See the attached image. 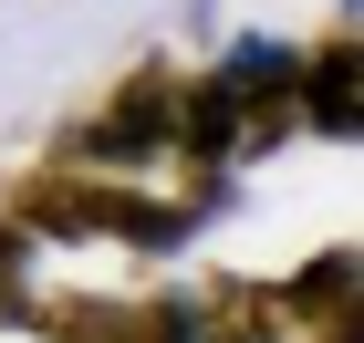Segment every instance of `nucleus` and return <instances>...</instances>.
<instances>
[{
  "label": "nucleus",
  "instance_id": "obj_8",
  "mask_svg": "<svg viewBox=\"0 0 364 343\" xmlns=\"http://www.w3.org/2000/svg\"><path fill=\"white\" fill-rule=\"evenodd\" d=\"M312 333H323V343H364V333H354V312H333V322H312Z\"/></svg>",
  "mask_w": 364,
  "mask_h": 343
},
{
  "label": "nucleus",
  "instance_id": "obj_7",
  "mask_svg": "<svg viewBox=\"0 0 364 343\" xmlns=\"http://www.w3.org/2000/svg\"><path fill=\"white\" fill-rule=\"evenodd\" d=\"M114 343H198V312L177 291H146V302H114Z\"/></svg>",
  "mask_w": 364,
  "mask_h": 343
},
{
  "label": "nucleus",
  "instance_id": "obj_5",
  "mask_svg": "<svg viewBox=\"0 0 364 343\" xmlns=\"http://www.w3.org/2000/svg\"><path fill=\"white\" fill-rule=\"evenodd\" d=\"M271 302H281V333H312V322L354 312V250H312L291 281H271Z\"/></svg>",
  "mask_w": 364,
  "mask_h": 343
},
{
  "label": "nucleus",
  "instance_id": "obj_1",
  "mask_svg": "<svg viewBox=\"0 0 364 343\" xmlns=\"http://www.w3.org/2000/svg\"><path fill=\"white\" fill-rule=\"evenodd\" d=\"M11 219L21 229H53V239H136V250H177L188 239V208L146 198V187H125V177H31L21 198H11Z\"/></svg>",
  "mask_w": 364,
  "mask_h": 343
},
{
  "label": "nucleus",
  "instance_id": "obj_6",
  "mask_svg": "<svg viewBox=\"0 0 364 343\" xmlns=\"http://www.w3.org/2000/svg\"><path fill=\"white\" fill-rule=\"evenodd\" d=\"M198 333L281 343V302H271V281H208V302H198Z\"/></svg>",
  "mask_w": 364,
  "mask_h": 343
},
{
  "label": "nucleus",
  "instance_id": "obj_2",
  "mask_svg": "<svg viewBox=\"0 0 364 343\" xmlns=\"http://www.w3.org/2000/svg\"><path fill=\"white\" fill-rule=\"evenodd\" d=\"M167 94H177V84H167V62H146L136 84H114L105 104L63 136V156H73V167H146V156L167 146Z\"/></svg>",
  "mask_w": 364,
  "mask_h": 343
},
{
  "label": "nucleus",
  "instance_id": "obj_3",
  "mask_svg": "<svg viewBox=\"0 0 364 343\" xmlns=\"http://www.w3.org/2000/svg\"><path fill=\"white\" fill-rule=\"evenodd\" d=\"M167 146L188 156L198 177H219L229 156H240V84H229V73L177 84V94H167Z\"/></svg>",
  "mask_w": 364,
  "mask_h": 343
},
{
  "label": "nucleus",
  "instance_id": "obj_9",
  "mask_svg": "<svg viewBox=\"0 0 364 343\" xmlns=\"http://www.w3.org/2000/svg\"><path fill=\"white\" fill-rule=\"evenodd\" d=\"M198 343H240V333H198Z\"/></svg>",
  "mask_w": 364,
  "mask_h": 343
},
{
  "label": "nucleus",
  "instance_id": "obj_4",
  "mask_svg": "<svg viewBox=\"0 0 364 343\" xmlns=\"http://www.w3.org/2000/svg\"><path fill=\"white\" fill-rule=\"evenodd\" d=\"M291 84H302V125L312 136H354L364 125V104H354V31H323V53L312 62H291Z\"/></svg>",
  "mask_w": 364,
  "mask_h": 343
}]
</instances>
